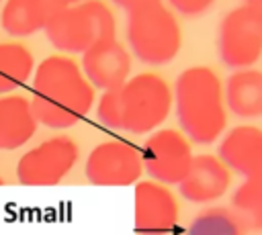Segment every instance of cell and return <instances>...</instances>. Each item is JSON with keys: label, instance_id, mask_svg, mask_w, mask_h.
Listing matches in <instances>:
<instances>
[{"label": "cell", "instance_id": "obj_1", "mask_svg": "<svg viewBox=\"0 0 262 235\" xmlns=\"http://www.w3.org/2000/svg\"><path fill=\"white\" fill-rule=\"evenodd\" d=\"M96 100V88L82 65L68 55L45 57L33 74L31 108L39 125L68 129L82 121Z\"/></svg>", "mask_w": 262, "mask_h": 235}, {"label": "cell", "instance_id": "obj_24", "mask_svg": "<svg viewBox=\"0 0 262 235\" xmlns=\"http://www.w3.org/2000/svg\"><path fill=\"white\" fill-rule=\"evenodd\" d=\"M0 2H2V0H0Z\"/></svg>", "mask_w": 262, "mask_h": 235}, {"label": "cell", "instance_id": "obj_13", "mask_svg": "<svg viewBox=\"0 0 262 235\" xmlns=\"http://www.w3.org/2000/svg\"><path fill=\"white\" fill-rule=\"evenodd\" d=\"M231 186V170L213 153H203L192 159L186 178L178 184L180 194L194 204H209L221 198Z\"/></svg>", "mask_w": 262, "mask_h": 235}, {"label": "cell", "instance_id": "obj_11", "mask_svg": "<svg viewBox=\"0 0 262 235\" xmlns=\"http://www.w3.org/2000/svg\"><path fill=\"white\" fill-rule=\"evenodd\" d=\"M82 72L96 90H113L131 78V51L115 39L94 43L82 53Z\"/></svg>", "mask_w": 262, "mask_h": 235}, {"label": "cell", "instance_id": "obj_10", "mask_svg": "<svg viewBox=\"0 0 262 235\" xmlns=\"http://www.w3.org/2000/svg\"><path fill=\"white\" fill-rule=\"evenodd\" d=\"M133 227L139 235H168L180 219V204L174 192L156 180H141L133 192Z\"/></svg>", "mask_w": 262, "mask_h": 235}, {"label": "cell", "instance_id": "obj_5", "mask_svg": "<svg viewBox=\"0 0 262 235\" xmlns=\"http://www.w3.org/2000/svg\"><path fill=\"white\" fill-rule=\"evenodd\" d=\"M43 31L55 49L84 53L94 43L117 37V18L102 0H84L53 14Z\"/></svg>", "mask_w": 262, "mask_h": 235}, {"label": "cell", "instance_id": "obj_16", "mask_svg": "<svg viewBox=\"0 0 262 235\" xmlns=\"http://www.w3.org/2000/svg\"><path fill=\"white\" fill-rule=\"evenodd\" d=\"M225 106L239 119L262 116V72L235 69L225 82Z\"/></svg>", "mask_w": 262, "mask_h": 235}, {"label": "cell", "instance_id": "obj_2", "mask_svg": "<svg viewBox=\"0 0 262 235\" xmlns=\"http://www.w3.org/2000/svg\"><path fill=\"white\" fill-rule=\"evenodd\" d=\"M174 106V90L154 72L131 76L119 88L100 94L96 104L98 121L115 131L147 135L160 129Z\"/></svg>", "mask_w": 262, "mask_h": 235}, {"label": "cell", "instance_id": "obj_4", "mask_svg": "<svg viewBox=\"0 0 262 235\" xmlns=\"http://www.w3.org/2000/svg\"><path fill=\"white\" fill-rule=\"evenodd\" d=\"M125 35L131 53L147 65H166L182 49V29L174 10L162 2L127 14Z\"/></svg>", "mask_w": 262, "mask_h": 235}, {"label": "cell", "instance_id": "obj_14", "mask_svg": "<svg viewBox=\"0 0 262 235\" xmlns=\"http://www.w3.org/2000/svg\"><path fill=\"white\" fill-rule=\"evenodd\" d=\"M66 8L63 0H6L2 6V29L12 37H29L49 22L53 14Z\"/></svg>", "mask_w": 262, "mask_h": 235}, {"label": "cell", "instance_id": "obj_8", "mask_svg": "<svg viewBox=\"0 0 262 235\" xmlns=\"http://www.w3.org/2000/svg\"><path fill=\"white\" fill-rule=\"evenodd\" d=\"M143 172L160 184H180L192 166L190 139L178 129H158L149 133L141 147Z\"/></svg>", "mask_w": 262, "mask_h": 235}, {"label": "cell", "instance_id": "obj_12", "mask_svg": "<svg viewBox=\"0 0 262 235\" xmlns=\"http://www.w3.org/2000/svg\"><path fill=\"white\" fill-rule=\"evenodd\" d=\"M219 157L229 170L242 174L246 184L262 188V129L254 125L229 129L219 143Z\"/></svg>", "mask_w": 262, "mask_h": 235}, {"label": "cell", "instance_id": "obj_23", "mask_svg": "<svg viewBox=\"0 0 262 235\" xmlns=\"http://www.w3.org/2000/svg\"><path fill=\"white\" fill-rule=\"evenodd\" d=\"M2 184H4V180H2V176H0V186H2Z\"/></svg>", "mask_w": 262, "mask_h": 235}, {"label": "cell", "instance_id": "obj_19", "mask_svg": "<svg viewBox=\"0 0 262 235\" xmlns=\"http://www.w3.org/2000/svg\"><path fill=\"white\" fill-rule=\"evenodd\" d=\"M168 2L174 8V12H178L182 16H201V14L209 12V8L217 0H168Z\"/></svg>", "mask_w": 262, "mask_h": 235}, {"label": "cell", "instance_id": "obj_22", "mask_svg": "<svg viewBox=\"0 0 262 235\" xmlns=\"http://www.w3.org/2000/svg\"><path fill=\"white\" fill-rule=\"evenodd\" d=\"M66 2V6H70V4H78V2H84V0H63Z\"/></svg>", "mask_w": 262, "mask_h": 235}, {"label": "cell", "instance_id": "obj_21", "mask_svg": "<svg viewBox=\"0 0 262 235\" xmlns=\"http://www.w3.org/2000/svg\"><path fill=\"white\" fill-rule=\"evenodd\" d=\"M244 4H246V6H250V8H254L256 12H260V14H262V0H244Z\"/></svg>", "mask_w": 262, "mask_h": 235}, {"label": "cell", "instance_id": "obj_9", "mask_svg": "<svg viewBox=\"0 0 262 235\" xmlns=\"http://www.w3.org/2000/svg\"><path fill=\"white\" fill-rule=\"evenodd\" d=\"M84 174L94 186H131L143 174L141 149L129 141L113 139L98 143L86 157Z\"/></svg>", "mask_w": 262, "mask_h": 235}, {"label": "cell", "instance_id": "obj_15", "mask_svg": "<svg viewBox=\"0 0 262 235\" xmlns=\"http://www.w3.org/2000/svg\"><path fill=\"white\" fill-rule=\"evenodd\" d=\"M37 119L31 100L18 94L0 98V149L12 151L23 147L37 131Z\"/></svg>", "mask_w": 262, "mask_h": 235}, {"label": "cell", "instance_id": "obj_6", "mask_svg": "<svg viewBox=\"0 0 262 235\" xmlns=\"http://www.w3.org/2000/svg\"><path fill=\"white\" fill-rule=\"evenodd\" d=\"M217 49L227 67L254 65L262 57V14L246 4L227 12L219 22Z\"/></svg>", "mask_w": 262, "mask_h": 235}, {"label": "cell", "instance_id": "obj_17", "mask_svg": "<svg viewBox=\"0 0 262 235\" xmlns=\"http://www.w3.org/2000/svg\"><path fill=\"white\" fill-rule=\"evenodd\" d=\"M33 53L20 43H0V94L14 92L33 76Z\"/></svg>", "mask_w": 262, "mask_h": 235}, {"label": "cell", "instance_id": "obj_3", "mask_svg": "<svg viewBox=\"0 0 262 235\" xmlns=\"http://www.w3.org/2000/svg\"><path fill=\"white\" fill-rule=\"evenodd\" d=\"M174 108L190 143L209 145L225 133V92L217 72L209 65H190L176 78Z\"/></svg>", "mask_w": 262, "mask_h": 235}, {"label": "cell", "instance_id": "obj_18", "mask_svg": "<svg viewBox=\"0 0 262 235\" xmlns=\"http://www.w3.org/2000/svg\"><path fill=\"white\" fill-rule=\"evenodd\" d=\"M246 231V225L233 208L207 206L192 217L186 235H244Z\"/></svg>", "mask_w": 262, "mask_h": 235}, {"label": "cell", "instance_id": "obj_7", "mask_svg": "<svg viewBox=\"0 0 262 235\" xmlns=\"http://www.w3.org/2000/svg\"><path fill=\"white\" fill-rule=\"evenodd\" d=\"M78 157L80 147L72 137H51L20 155L16 178L23 186H55L72 172Z\"/></svg>", "mask_w": 262, "mask_h": 235}, {"label": "cell", "instance_id": "obj_20", "mask_svg": "<svg viewBox=\"0 0 262 235\" xmlns=\"http://www.w3.org/2000/svg\"><path fill=\"white\" fill-rule=\"evenodd\" d=\"M113 4H117L119 8L127 10V12H133L137 8H143L147 4H156V2H162V0H111Z\"/></svg>", "mask_w": 262, "mask_h": 235}]
</instances>
